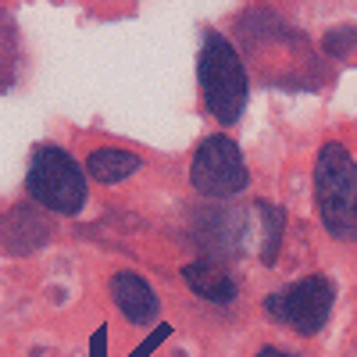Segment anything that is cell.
<instances>
[{"label": "cell", "mask_w": 357, "mask_h": 357, "mask_svg": "<svg viewBox=\"0 0 357 357\" xmlns=\"http://www.w3.org/2000/svg\"><path fill=\"white\" fill-rule=\"evenodd\" d=\"M257 357H293V354H282V350H261Z\"/></svg>", "instance_id": "8fae6325"}, {"label": "cell", "mask_w": 357, "mask_h": 357, "mask_svg": "<svg viewBox=\"0 0 357 357\" xmlns=\"http://www.w3.org/2000/svg\"><path fill=\"white\" fill-rule=\"evenodd\" d=\"M343 43H347L350 50L357 47V29H343V33H333V36H329V50H333V54H340Z\"/></svg>", "instance_id": "30bf717a"}, {"label": "cell", "mask_w": 357, "mask_h": 357, "mask_svg": "<svg viewBox=\"0 0 357 357\" xmlns=\"http://www.w3.org/2000/svg\"><path fill=\"white\" fill-rule=\"evenodd\" d=\"M183 275H186L190 289L197 296H204V301H211V304H229L236 296V279L225 272V268H218L215 261H207V257L186 264Z\"/></svg>", "instance_id": "52a82bcc"}, {"label": "cell", "mask_w": 357, "mask_h": 357, "mask_svg": "<svg viewBox=\"0 0 357 357\" xmlns=\"http://www.w3.org/2000/svg\"><path fill=\"white\" fill-rule=\"evenodd\" d=\"M257 211H261V218H264V250H261V261H264V264H275V254H279V240H282L286 215H282V207L268 204V200H261V204H257Z\"/></svg>", "instance_id": "9c48e42d"}, {"label": "cell", "mask_w": 357, "mask_h": 357, "mask_svg": "<svg viewBox=\"0 0 357 357\" xmlns=\"http://www.w3.org/2000/svg\"><path fill=\"white\" fill-rule=\"evenodd\" d=\"M264 311L272 314V321L286 325V329L301 333V336H314V333H321V325L329 321L333 282L325 275H307L301 282L272 293L264 301Z\"/></svg>", "instance_id": "277c9868"}, {"label": "cell", "mask_w": 357, "mask_h": 357, "mask_svg": "<svg viewBox=\"0 0 357 357\" xmlns=\"http://www.w3.org/2000/svg\"><path fill=\"white\" fill-rule=\"evenodd\" d=\"M86 172L93 175L97 183L114 186V183H122V178H129L132 172H139V158L129 154V151H118V146H104V151L89 154Z\"/></svg>", "instance_id": "ba28073f"}, {"label": "cell", "mask_w": 357, "mask_h": 357, "mask_svg": "<svg viewBox=\"0 0 357 357\" xmlns=\"http://www.w3.org/2000/svg\"><path fill=\"white\" fill-rule=\"evenodd\" d=\"M29 197L57 215H75L86 204V175L61 146H40L29 165Z\"/></svg>", "instance_id": "3957f363"}, {"label": "cell", "mask_w": 357, "mask_h": 357, "mask_svg": "<svg viewBox=\"0 0 357 357\" xmlns=\"http://www.w3.org/2000/svg\"><path fill=\"white\" fill-rule=\"evenodd\" d=\"M314 200L321 225L336 240H357V161L343 143H325L314 165Z\"/></svg>", "instance_id": "6da1fadb"}, {"label": "cell", "mask_w": 357, "mask_h": 357, "mask_svg": "<svg viewBox=\"0 0 357 357\" xmlns=\"http://www.w3.org/2000/svg\"><path fill=\"white\" fill-rule=\"evenodd\" d=\"M197 75H200V93L204 104L222 126L240 122V114L247 107V68L240 61L236 47L222 36V33H207L204 47H200V61H197Z\"/></svg>", "instance_id": "7a4b0ae2"}, {"label": "cell", "mask_w": 357, "mask_h": 357, "mask_svg": "<svg viewBox=\"0 0 357 357\" xmlns=\"http://www.w3.org/2000/svg\"><path fill=\"white\" fill-rule=\"evenodd\" d=\"M190 178H193V190L200 197H236L250 183L240 146L229 136H207L197 146L193 165H190Z\"/></svg>", "instance_id": "5b68a950"}, {"label": "cell", "mask_w": 357, "mask_h": 357, "mask_svg": "<svg viewBox=\"0 0 357 357\" xmlns=\"http://www.w3.org/2000/svg\"><path fill=\"white\" fill-rule=\"evenodd\" d=\"M111 296H114V304L122 307V314L132 325H151L158 318V311H161L158 293L146 286V279H139L132 272H118L111 279Z\"/></svg>", "instance_id": "8992f818"}]
</instances>
